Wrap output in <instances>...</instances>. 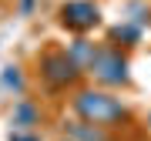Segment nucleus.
Here are the masks:
<instances>
[{
    "label": "nucleus",
    "instance_id": "obj_8",
    "mask_svg": "<svg viewBox=\"0 0 151 141\" xmlns=\"http://www.w3.org/2000/svg\"><path fill=\"white\" fill-rule=\"evenodd\" d=\"M4 84L20 91V87H24V81H20V67H4Z\"/></svg>",
    "mask_w": 151,
    "mask_h": 141
},
{
    "label": "nucleus",
    "instance_id": "obj_4",
    "mask_svg": "<svg viewBox=\"0 0 151 141\" xmlns=\"http://www.w3.org/2000/svg\"><path fill=\"white\" fill-rule=\"evenodd\" d=\"M60 20L67 27H74V30H87V27H94L101 20V10H97L91 0H70V4L60 7Z\"/></svg>",
    "mask_w": 151,
    "mask_h": 141
},
{
    "label": "nucleus",
    "instance_id": "obj_2",
    "mask_svg": "<svg viewBox=\"0 0 151 141\" xmlns=\"http://www.w3.org/2000/svg\"><path fill=\"white\" fill-rule=\"evenodd\" d=\"M77 74H81V64H77L67 50H50V54L40 57V77H44L47 84H54V87L74 84Z\"/></svg>",
    "mask_w": 151,
    "mask_h": 141
},
{
    "label": "nucleus",
    "instance_id": "obj_9",
    "mask_svg": "<svg viewBox=\"0 0 151 141\" xmlns=\"http://www.w3.org/2000/svg\"><path fill=\"white\" fill-rule=\"evenodd\" d=\"M114 40H138V27H131V24H124V27H114Z\"/></svg>",
    "mask_w": 151,
    "mask_h": 141
},
{
    "label": "nucleus",
    "instance_id": "obj_6",
    "mask_svg": "<svg viewBox=\"0 0 151 141\" xmlns=\"http://www.w3.org/2000/svg\"><path fill=\"white\" fill-rule=\"evenodd\" d=\"M70 57H74L77 64H87V67H91V60L97 57V47H91L87 40H74V44H70Z\"/></svg>",
    "mask_w": 151,
    "mask_h": 141
},
{
    "label": "nucleus",
    "instance_id": "obj_5",
    "mask_svg": "<svg viewBox=\"0 0 151 141\" xmlns=\"http://www.w3.org/2000/svg\"><path fill=\"white\" fill-rule=\"evenodd\" d=\"M34 121H37V108H34L30 101H17V108H14V124H17V128H34Z\"/></svg>",
    "mask_w": 151,
    "mask_h": 141
},
{
    "label": "nucleus",
    "instance_id": "obj_3",
    "mask_svg": "<svg viewBox=\"0 0 151 141\" xmlns=\"http://www.w3.org/2000/svg\"><path fill=\"white\" fill-rule=\"evenodd\" d=\"M91 74L104 84H124L128 81V60L121 57L118 47H101L97 57L91 60Z\"/></svg>",
    "mask_w": 151,
    "mask_h": 141
},
{
    "label": "nucleus",
    "instance_id": "obj_1",
    "mask_svg": "<svg viewBox=\"0 0 151 141\" xmlns=\"http://www.w3.org/2000/svg\"><path fill=\"white\" fill-rule=\"evenodd\" d=\"M74 108L84 121H94V124H121V121H128V108L118 98L101 94V91H81L74 98Z\"/></svg>",
    "mask_w": 151,
    "mask_h": 141
},
{
    "label": "nucleus",
    "instance_id": "obj_7",
    "mask_svg": "<svg viewBox=\"0 0 151 141\" xmlns=\"http://www.w3.org/2000/svg\"><path fill=\"white\" fill-rule=\"evenodd\" d=\"M87 124H91V121H77V124H70V131H74L81 141H108L97 128H87Z\"/></svg>",
    "mask_w": 151,
    "mask_h": 141
}]
</instances>
